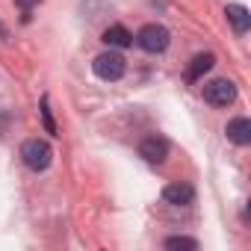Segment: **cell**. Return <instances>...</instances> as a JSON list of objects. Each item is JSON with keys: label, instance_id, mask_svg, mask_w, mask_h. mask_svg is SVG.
<instances>
[{"label": "cell", "instance_id": "6da1fadb", "mask_svg": "<svg viewBox=\"0 0 251 251\" xmlns=\"http://www.w3.org/2000/svg\"><path fill=\"white\" fill-rule=\"evenodd\" d=\"M92 71L100 77V80H106V83H115V80H121L124 77V71H127V59H124L118 50H103V53H98L95 56V62H92Z\"/></svg>", "mask_w": 251, "mask_h": 251}, {"label": "cell", "instance_id": "7a4b0ae2", "mask_svg": "<svg viewBox=\"0 0 251 251\" xmlns=\"http://www.w3.org/2000/svg\"><path fill=\"white\" fill-rule=\"evenodd\" d=\"M21 160H24L27 169L45 172V169L53 163V148H50V142H45V139H27V142L21 145Z\"/></svg>", "mask_w": 251, "mask_h": 251}, {"label": "cell", "instance_id": "3957f363", "mask_svg": "<svg viewBox=\"0 0 251 251\" xmlns=\"http://www.w3.org/2000/svg\"><path fill=\"white\" fill-rule=\"evenodd\" d=\"M172 42V33L163 27V24H145L139 33H136V45L145 50V53H163Z\"/></svg>", "mask_w": 251, "mask_h": 251}, {"label": "cell", "instance_id": "277c9868", "mask_svg": "<svg viewBox=\"0 0 251 251\" xmlns=\"http://www.w3.org/2000/svg\"><path fill=\"white\" fill-rule=\"evenodd\" d=\"M204 100L210 106H227L236 100V86L230 80H210L204 83Z\"/></svg>", "mask_w": 251, "mask_h": 251}, {"label": "cell", "instance_id": "5b68a950", "mask_svg": "<svg viewBox=\"0 0 251 251\" xmlns=\"http://www.w3.org/2000/svg\"><path fill=\"white\" fill-rule=\"evenodd\" d=\"M169 151H172V145H169L166 136H145V139L139 142V157H142L145 163H151V166L166 163V160H169Z\"/></svg>", "mask_w": 251, "mask_h": 251}, {"label": "cell", "instance_id": "8992f818", "mask_svg": "<svg viewBox=\"0 0 251 251\" xmlns=\"http://www.w3.org/2000/svg\"><path fill=\"white\" fill-rule=\"evenodd\" d=\"M163 201L172 204V207H189L195 201V189L189 183H169L163 189Z\"/></svg>", "mask_w": 251, "mask_h": 251}, {"label": "cell", "instance_id": "52a82bcc", "mask_svg": "<svg viewBox=\"0 0 251 251\" xmlns=\"http://www.w3.org/2000/svg\"><path fill=\"white\" fill-rule=\"evenodd\" d=\"M225 133H227V139L233 145H251V121L245 115H239V118L227 121V130Z\"/></svg>", "mask_w": 251, "mask_h": 251}, {"label": "cell", "instance_id": "ba28073f", "mask_svg": "<svg viewBox=\"0 0 251 251\" xmlns=\"http://www.w3.org/2000/svg\"><path fill=\"white\" fill-rule=\"evenodd\" d=\"M103 45L106 48H130L133 45V33L124 24H112L103 30Z\"/></svg>", "mask_w": 251, "mask_h": 251}, {"label": "cell", "instance_id": "9c48e42d", "mask_svg": "<svg viewBox=\"0 0 251 251\" xmlns=\"http://www.w3.org/2000/svg\"><path fill=\"white\" fill-rule=\"evenodd\" d=\"M225 15H227V24L233 27V33L245 36V33L251 30V15H248V9H245V6H239V3H230V6L225 9Z\"/></svg>", "mask_w": 251, "mask_h": 251}, {"label": "cell", "instance_id": "30bf717a", "mask_svg": "<svg viewBox=\"0 0 251 251\" xmlns=\"http://www.w3.org/2000/svg\"><path fill=\"white\" fill-rule=\"evenodd\" d=\"M213 65H216V56H213V53H195L192 62L186 65V80H189V83H198Z\"/></svg>", "mask_w": 251, "mask_h": 251}, {"label": "cell", "instance_id": "8fae6325", "mask_svg": "<svg viewBox=\"0 0 251 251\" xmlns=\"http://www.w3.org/2000/svg\"><path fill=\"white\" fill-rule=\"evenodd\" d=\"M39 112H42V124H45V133L56 136V133H59V127H56V121H53V112H50V98H48V95L42 98V103H39Z\"/></svg>", "mask_w": 251, "mask_h": 251}, {"label": "cell", "instance_id": "7c38bea8", "mask_svg": "<svg viewBox=\"0 0 251 251\" xmlns=\"http://www.w3.org/2000/svg\"><path fill=\"white\" fill-rule=\"evenodd\" d=\"M166 248H169V251H177V248H183V251H198V239H192V236H169V239H166Z\"/></svg>", "mask_w": 251, "mask_h": 251}, {"label": "cell", "instance_id": "4fadbf2b", "mask_svg": "<svg viewBox=\"0 0 251 251\" xmlns=\"http://www.w3.org/2000/svg\"><path fill=\"white\" fill-rule=\"evenodd\" d=\"M39 3H42V0H15V6H18L21 12H30V9L39 6Z\"/></svg>", "mask_w": 251, "mask_h": 251}, {"label": "cell", "instance_id": "5bb4252c", "mask_svg": "<svg viewBox=\"0 0 251 251\" xmlns=\"http://www.w3.org/2000/svg\"><path fill=\"white\" fill-rule=\"evenodd\" d=\"M0 39H6V27L3 24H0Z\"/></svg>", "mask_w": 251, "mask_h": 251}]
</instances>
